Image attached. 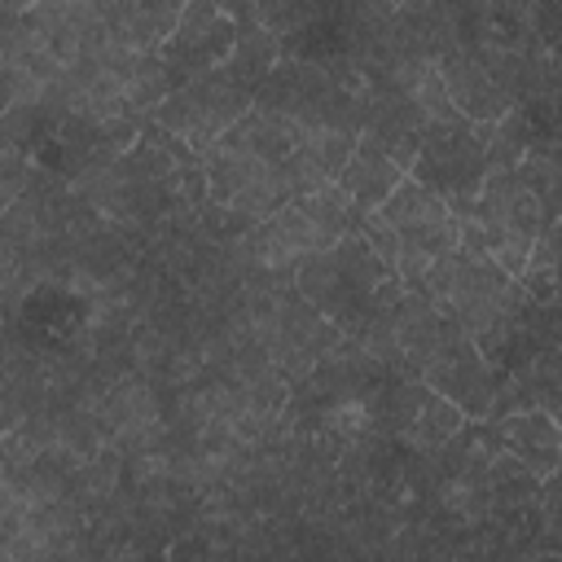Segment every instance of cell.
I'll return each mask as SVG.
<instances>
[{
    "label": "cell",
    "mask_w": 562,
    "mask_h": 562,
    "mask_svg": "<svg viewBox=\"0 0 562 562\" xmlns=\"http://www.w3.org/2000/svg\"><path fill=\"white\" fill-rule=\"evenodd\" d=\"M321 13H325L321 0H259V4H255V22H259L268 35H277V40L303 31V26L316 22Z\"/></svg>",
    "instance_id": "20"
},
{
    "label": "cell",
    "mask_w": 562,
    "mask_h": 562,
    "mask_svg": "<svg viewBox=\"0 0 562 562\" xmlns=\"http://www.w3.org/2000/svg\"><path fill=\"white\" fill-rule=\"evenodd\" d=\"M391 272L373 259V250L351 233L338 246L307 255L294 268V294L321 312L329 325H338L342 334H351L369 312H373V294Z\"/></svg>",
    "instance_id": "1"
},
{
    "label": "cell",
    "mask_w": 562,
    "mask_h": 562,
    "mask_svg": "<svg viewBox=\"0 0 562 562\" xmlns=\"http://www.w3.org/2000/svg\"><path fill=\"white\" fill-rule=\"evenodd\" d=\"M518 180L536 193V202L544 206V215L558 220V189H562V162H558V145H536L522 154V162L514 167Z\"/></svg>",
    "instance_id": "19"
},
{
    "label": "cell",
    "mask_w": 562,
    "mask_h": 562,
    "mask_svg": "<svg viewBox=\"0 0 562 562\" xmlns=\"http://www.w3.org/2000/svg\"><path fill=\"white\" fill-rule=\"evenodd\" d=\"M544 479H536L531 470H522L514 457L492 452L487 457V518H514L527 505H536Z\"/></svg>",
    "instance_id": "16"
},
{
    "label": "cell",
    "mask_w": 562,
    "mask_h": 562,
    "mask_svg": "<svg viewBox=\"0 0 562 562\" xmlns=\"http://www.w3.org/2000/svg\"><path fill=\"white\" fill-rule=\"evenodd\" d=\"M101 22L127 53L145 57V53H158L176 31L180 4H101Z\"/></svg>",
    "instance_id": "14"
},
{
    "label": "cell",
    "mask_w": 562,
    "mask_h": 562,
    "mask_svg": "<svg viewBox=\"0 0 562 562\" xmlns=\"http://www.w3.org/2000/svg\"><path fill=\"white\" fill-rule=\"evenodd\" d=\"M435 70H439V79H443V92H448L452 110H457L465 123H474V127L496 123V119L514 105V101L505 97V88H501L465 48H448V53L435 61Z\"/></svg>",
    "instance_id": "10"
},
{
    "label": "cell",
    "mask_w": 562,
    "mask_h": 562,
    "mask_svg": "<svg viewBox=\"0 0 562 562\" xmlns=\"http://www.w3.org/2000/svg\"><path fill=\"white\" fill-rule=\"evenodd\" d=\"M294 206L338 246L342 237H351L356 233V224H360V215L364 211H356V202L338 189V184H321V189H312V193H303V198H294Z\"/></svg>",
    "instance_id": "17"
},
{
    "label": "cell",
    "mask_w": 562,
    "mask_h": 562,
    "mask_svg": "<svg viewBox=\"0 0 562 562\" xmlns=\"http://www.w3.org/2000/svg\"><path fill=\"white\" fill-rule=\"evenodd\" d=\"M483 176H487V162H483V136L474 123L430 127L408 167V180L430 189L452 215H465L474 206Z\"/></svg>",
    "instance_id": "4"
},
{
    "label": "cell",
    "mask_w": 562,
    "mask_h": 562,
    "mask_svg": "<svg viewBox=\"0 0 562 562\" xmlns=\"http://www.w3.org/2000/svg\"><path fill=\"white\" fill-rule=\"evenodd\" d=\"M417 382L430 386L435 395H443L465 422H487L492 417V400H496V378L487 373L483 356L474 351L470 334H452L422 369Z\"/></svg>",
    "instance_id": "6"
},
{
    "label": "cell",
    "mask_w": 562,
    "mask_h": 562,
    "mask_svg": "<svg viewBox=\"0 0 562 562\" xmlns=\"http://www.w3.org/2000/svg\"><path fill=\"white\" fill-rule=\"evenodd\" d=\"M250 110V92L241 83H233L220 66L189 79L184 88H176L154 114L149 123H158L162 132H171L184 149H193L198 158Z\"/></svg>",
    "instance_id": "3"
},
{
    "label": "cell",
    "mask_w": 562,
    "mask_h": 562,
    "mask_svg": "<svg viewBox=\"0 0 562 562\" xmlns=\"http://www.w3.org/2000/svg\"><path fill=\"white\" fill-rule=\"evenodd\" d=\"M272 167L228 149L224 140H215L206 154H202V180H206V202L211 206H233L241 193H250Z\"/></svg>",
    "instance_id": "15"
},
{
    "label": "cell",
    "mask_w": 562,
    "mask_h": 562,
    "mask_svg": "<svg viewBox=\"0 0 562 562\" xmlns=\"http://www.w3.org/2000/svg\"><path fill=\"white\" fill-rule=\"evenodd\" d=\"M470 215H479L483 224L501 228V233H518L527 241H536L549 224H558L553 215H544V206L536 202V193L518 180V171H487L483 189L470 206Z\"/></svg>",
    "instance_id": "9"
},
{
    "label": "cell",
    "mask_w": 562,
    "mask_h": 562,
    "mask_svg": "<svg viewBox=\"0 0 562 562\" xmlns=\"http://www.w3.org/2000/svg\"><path fill=\"white\" fill-rule=\"evenodd\" d=\"M233 40H237V22L220 4L198 0V4H180V22L167 35V44L158 48V57H162L171 83L184 88L189 79L224 66V57L233 53Z\"/></svg>",
    "instance_id": "5"
},
{
    "label": "cell",
    "mask_w": 562,
    "mask_h": 562,
    "mask_svg": "<svg viewBox=\"0 0 562 562\" xmlns=\"http://www.w3.org/2000/svg\"><path fill=\"white\" fill-rule=\"evenodd\" d=\"M426 132H430V123H426V114L417 110L413 97L391 92V88H378V92L369 97L360 136H369L404 176H408V167H413V158H417Z\"/></svg>",
    "instance_id": "8"
},
{
    "label": "cell",
    "mask_w": 562,
    "mask_h": 562,
    "mask_svg": "<svg viewBox=\"0 0 562 562\" xmlns=\"http://www.w3.org/2000/svg\"><path fill=\"white\" fill-rule=\"evenodd\" d=\"M514 285H518L522 299L536 303V307H553V303H558V224H549V228L536 237L531 259H527V268H522V277H518Z\"/></svg>",
    "instance_id": "18"
},
{
    "label": "cell",
    "mask_w": 562,
    "mask_h": 562,
    "mask_svg": "<svg viewBox=\"0 0 562 562\" xmlns=\"http://www.w3.org/2000/svg\"><path fill=\"white\" fill-rule=\"evenodd\" d=\"M400 180H404V171L369 136H356V149H351V158H347V167L338 171L334 184L356 202V211H378L395 193Z\"/></svg>",
    "instance_id": "13"
},
{
    "label": "cell",
    "mask_w": 562,
    "mask_h": 562,
    "mask_svg": "<svg viewBox=\"0 0 562 562\" xmlns=\"http://www.w3.org/2000/svg\"><path fill=\"white\" fill-rule=\"evenodd\" d=\"M220 140H224L228 149H237V154L263 162V167H281V162L299 149L303 127L290 123V119H281V114H268V110H255V105H250Z\"/></svg>",
    "instance_id": "12"
},
{
    "label": "cell",
    "mask_w": 562,
    "mask_h": 562,
    "mask_svg": "<svg viewBox=\"0 0 562 562\" xmlns=\"http://www.w3.org/2000/svg\"><path fill=\"white\" fill-rule=\"evenodd\" d=\"M351 149H356V136H347V132H303L299 149L277 167L290 198H303L321 184H334L338 171L347 167Z\"/></svg>",
    "instance_id": "11"
},
{
    "label": "cell",
    "mask_w": 562,
    "mask_h": 562,
    "mask_svg": "<svg viewBox=\"0 0 562 562\" xmlns=\"http://www.w3.org/2000/svg\"><path fill=\"white\" fill-rule=\"evenodd\" d=\"M422 299H430L443 316H452L461 325V334H470V338L501 325L505 316H514L527 303L522 290L492 259L470 255V250H457L443 263H435L422 285Z\"/></svg>",
    "instance_id": "2"
},
{
    "label": "cell",
    "mask_w": 562,
    "mask_h": 562,
    "mask_svg": "<svg viewBox=\"0 0 562 562\" xmlns=\"http://www.w3.org/2000/svg\"><path fill=\"white\" fill-rule=\"evenodd\" d=\"M487 443L505 457H514L522 470H531L536 479H553L558 461H562V439H558V422L540 408H522V413H505L496 422H483Z\"/></svg>",
    "instance_id": "7"
}]
</instances>
